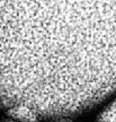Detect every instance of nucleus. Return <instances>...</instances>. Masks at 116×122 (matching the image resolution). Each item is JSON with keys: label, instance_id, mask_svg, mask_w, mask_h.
I'll use <instances>...</instances> for the list:
<instances>
[{"label": "nucleus", "instance_id": "nucleus-1", "mask_svg": "<svg viewBox=\"0 0 116 122\" xmlns=\"http://www.w3.org/2000/svg\"><path fill=\"white\" fill-rule=\"evenodd\" d=\"M116 93V0H0V110L63 122Z\"/></svg>", "mask_w": 116, "mask_h": 122}, {"label": "nucleus", "instance_id": "nucleus-2", "mask_svg": "<svg viewBox=\"0 0 116 122\" xmlns=\"http://www.w3.org/2000/svg\"><path fill=\"white\" fill-rule=\"evenodd\" d=\"M97 122H116V98L98 115Z\"/></svg>", "mask_w": 116, "mask_h": 122}, {"label": "nucleus", "instance_id": "nucleus-3", "mask_svg": "<svg viewBox=\"0 0 116 122\" xmlns=\"http://www.w3.org/2000/svg\"><path fill=\"white\" fill-rule=\"evenodd\" d=\"M2 122H14V121H10V120H5V121H2Z\"/></svg>", "mask_w": 116, "mask_h": 122}]
</instances>
